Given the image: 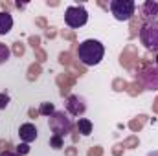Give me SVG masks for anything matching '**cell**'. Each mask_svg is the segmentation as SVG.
I'll use <instances>...</instances> for the list:
<instances>
[{
	"instance_id": "1",
	"label": "cell",
	"mask_w": 158,
	"mask_h": 156,
	"mask_svg": "<svg viewBox=\"0 0 158 156\" xmlns=\"http://www.w3.org/2000/svg\"><path fill=\"white\" fill-rule=\"evenodd\" d=\"M77 57L85 66H96L105 57V46L96 39H86L79 44Z\"/></svg>"
},
{
	"instance_id": "2",
	"label": "cell",
	"mask_w": 158,
	"mask_h": 156,
	"mask_svg": "<svg viewBox=\"0 0 158 156\" xmlns=\"http://www.w3.org/2000/svg\"><path fill=\"white\" fill-rule=\"evenodd\" d=\"M48 125H50V130L53 132L52 136H59V138L68 136V134L72 132V127H74L70 116H68L64 110H55V112L50 116Z\"/></svg>"
},
{
	"instance_id": "3",
	"label": "cell",
	"mask_w": 158,
	"mask_h": 156,
	"mask_svg": "<svg viewBox=\"0 0 158 156\" xmlns=\"http://www.w3.org/2000/svg\"><path fill=\"white\" fill-rule=\"evenodd\" d=\"M110 7V13L114 15V18L119 22H127L132 18L134 11H136V4L134 0H112L109 4Z\"/></svg>"
},
{
	"instance_id": "4",
	"label": "cell",
	"mask_w": 158,
	"mask_h": 156,
	"mask_svg": "<svg viewBox=\"0 0 158 156\" xmlns=\"http://www.w3.org/2000/svg\"><path fill=\"white\" fill-rule=\"evenodd\" d=\"M140 42L149 51L158 53V22H145L140 28Z\"/></svg>"
},
{
	"instance_id": "5",
	"label": "cell",
	"mask_w": 158,
	"mask_h": 156,
	"mask_svg": "<svg viewBox=\"0 0 158 156\" xmlns=\"http://www.w3.org/2000/svg\"><path fill=\"white\" fill-rule=\"evenodd\" d=\"M64 22L70 28H81L88 22V11L83 6H68L64 11Z\"/></svg>"
},
{
	"instance_id": "6",
	"label": "cell",
	"mask_w": 158,
	"mask_h": 156,
	"mask_svg": "<svg viewBox=\"0 0 158 156\" xmlns=\"http://www.w3.org/2000/svg\"><path fill=\"white\" fill-rule=\"evenodd\" d=\"M138 81L145 90H158V66L145 64L138 72Z\"/></svg>"
},
{
	"instance_id": "7",
	"label": "cell",
	"mask_w": 158,
	"mask_h": 156,
	"mask_svg": "<svg viewBox=\"0 0 158 156\" xmlns=\"http://www.w3.org/2000/svg\"><path fill=\"white\" fill-rule=\"evenodd\" d=\"M64 109H66V114H68V116H83V114L86 112V99H85L83 96L72 94V96L66 97Z\"/></svg>"
},
{
	"instance_id": "8",
	"label": "cell",
	"mask_w": 158,
	"mask_h": 156,
	"mask_svg": "<svg viewBox=\"0 0 158 156\" xmlns=\"http://www.w3.org/2000/svg\"><path fill=\"white\" fill-rule=\"evenodd\" d=\"M140 17L145 22H158V2L156 0H145L140 7Z\"/></svg>"
},
{
	"instance_id": "9",
	"label": "cell",
	"mask_w": 158,
	"mask_h": 156,
	"mask_svg": "<svg viewBox=\"0 0 158 156\" xmlns=\"http://www.w3.org/2000/svg\"><path fill=\"white\" fill-rule=\"evenodd\" d=\"M19 136H20L22 143H31V142L37 140L39 130H37V127H35L33 123H22V125L19 127Z\"/></svg>"
},
{
	"instance_id": "10",
	"label": "cell",
	"mask_w": 158,
	"mask_h": 156,
	"mask_svg": "<svg viewBox=\"0 0 158 156\" xmlns=\"http://www.w3.org/2000/svg\"><path fill=\"white\" fill-rule=\"evenodd\" d=\"M13 28V17L7 11H0V35L9 33Z\"/></svg>"
},
{
	"instance_id": "11",
	"label": "cell",
	"mask_w": 158,
	"mask_h": 156,
	"mask_svg": "<svg viewBox=\"0 0 158 156\" xmlns=\"http://www.w3.org/2000/svg\"><path fill=\"white\" fill-rule=\"evenodd\" d=\"M92 121L86 119V117H79L77 119V130L83 134V136H90L92 134Z\"/></svg>"
},
{
	"instance_id": "12",
	"label": "cell",
	"mask_w": 158,
	"mask_h": 156,
	"mask_svg": "<svg viewBox=\"0 0 158 156\" xmlns=\"http://www.w3.org/2000/svg\"><path fill=\"white\" fill-rule=\"evenodd\" d=\"M53 112H55V107H53V103H50V101H44V103H40L39 114H42V116H46V117H50Z\"/></svg>"
},
{
	"instance_id": "13",
	"label": "cell",
	"mask_w": 158,
	"mask_h": 156,
	"mask_svg": "<svg viewBox=\"0 0 158 156\" xmlns=\"http://www.w3.org/2000/svg\"><path fill=\"white\" fill-rule=\"evenodd\" d=\"M9 57H11V51H9V48H7L6 44H2V42H0V64L7 63V61H9Z\"/></svg>"
},
{
	"instance_id": "14",
	"label": "cell",
	"mask_w": 158,
	"mask_h": 156,
	"mask_svg": "<svg viewBox=\"0 0 158 156\" xmlns=\"http://www.w3.org/2000/svg\"><path fill=\"white\" fill-rule=\"evenodd\" d=\"M63 140H64V138H59V136H52V138H50V147H52V149H55V151L63 149Z\"/></svg>"
},
{
	"instance_id": "15",
	"label": "cell",
	"mask_w": 158,
	"mask_h": 156,
	"mask_svg": "<svg viewBox=\"0 0 158 156\" xmlns=\"http://www.w3.org/2000/svg\"><path fill=\"white\" fill-rule=\"evenodd\" d=\"M7 105H9V96H7V94H4V92H0V109L4 110Z\"/></svg>"
},
{
	"instance_id": "16",
	"label": "cell",
	"mask_w": 158,
	"mask_h": 156,
	"mask_svg": "<svg viewBox=\"0 0 158 156\" xmlns=\"http://www.w3.org/2000/svg\"><path fill=\"white\" fill-rule=\"evenodd\" d=\"M30 153V147H28V143H19V147H17V154L24 156Z\"/></svg>"
},
{
	"instance_id": "17",
	"label": "cell",
	"mask_w": 158,
	"mask_h": 156,
	"mask_svg": "<svg viewBox=\"0 0 158 156\" xmlns=\"http://www.w3.org/2000/svg\"><path fill=\"white\" fill-rule=\"evenodd\" d=\"M0 156H20V154H17V153H11V151H2V153H0Z\"/></svg>"
},
{
	"instance_id": "18",
	"label": "cell",
	"mask_w": 158,
	"mask_h": 156,
	"mask_svg": "<svg viewBox=\"0 0 158 156\" xmlns=\"http://www.w3.org/2000/svg\"><path fill=\"white\" fill-rule=\"evenodd\" d=\"M145 156H158V151H151V153H147Z\"/></svg>"
},
{
	"instance_id": "19",
	"label": "cell",
	"mask_w": 158,
	"mask_h": 156,
	"mask_svg": "<svg viewBox=\"0 0 158 156\" xmlns=\"http://www.w3.org/2000/svg\"><path fill=\"white\" fill-rule=\"evenodd\" d=\"M155 66H158V53H156V59H155V63H153Z\"/></svg>"
}]
</instances>
